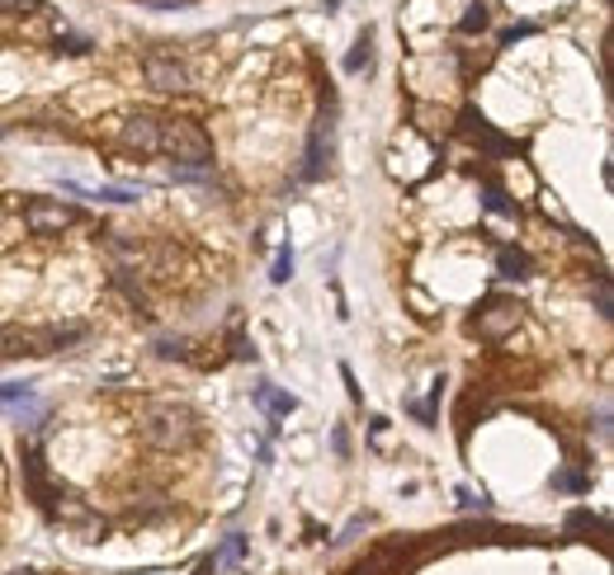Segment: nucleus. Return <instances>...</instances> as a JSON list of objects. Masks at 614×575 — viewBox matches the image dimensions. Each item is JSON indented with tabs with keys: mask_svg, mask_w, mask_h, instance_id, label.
I'll return each instance as SVG.
<instances>
[{
	"mask_svg": "<svg viewBox=\"0 0 614 575\" xmlns=\"http://www.w3.org/2000/svg\"><path fill=\"white\" fill-rule=\"evenodd\" d=\"M161 151H170L185 166H209L213 161V137L189 119H170V123H161Z\"/></svg>",
	"mask_w": 614,
	"mask_h": 575,
	"instance_id": "obj_1",
	"label": "nucleus"
},
{
	"mask_svg": "<svg viewBox=\"0 0 614 575\" xmlns=\"http://www.w3.org/2000/svg\"><path fill=\"white\" fill-rule=\"evenodd\" d=\"M147 439L156 443V449H185V443L194 439V415H189L185 406H161V410H152Z\"/></svg>",
	"mask_w": 614,
	"mask_h": 575,
	"instance_id": "obj_2",
	"label": "nucleus"
},
{
	"mask_svg": "<svg viewBox=\"0 0 614 575\" xmlns=\"http://www.w3.org/2000/svg\"><path fill=\"white\" fill-rule=\"evenodd\" d=\"M71 222H76V207L62 203V199H34V203L24 207V227L38 232V236H47V232H67Z\"/></svg>",
	"mask_w": 614,
	"mask_h": 575,
	"instance_id": "obj_3",
	"label": "nucleus"
},
{
	"mask_svg": "<svg viewBox=\"0 0 614 575\" xmlns=\"http://www.w3.org/2000/svg\"><path fill=\"white\" fill-rule=\"evenodd\" d=\"M515 326H520V307H515V302H492L487 312L472 316V335H478V340H501V335L515 330Z\"/></svg>",
	"mask_w": 614,
	"mask_h": 575,
	"instance_id": "obj_4",
	"label": "nucleus"
},
{
	"mask_svg": "<svg viewBox=\"0 0 614 575\" xmlns=\"http://www.w3.org/2000/svg\"><path fill=\"white\" fill-rule=\"evenodd\" d=\"M142 76H147V86H156V90H189V67L176 57H161V53H152L142 61Z\"/></svg>",
	"mask_w": 614,
	"mask_h": 575,
	"instance_id": "obj_5",
	"label": "nucleus"
},
{
	"mask_svg": "<svg viewBox=\"0 0 614 575\" xmlns=\"http://www.w3.org/2000/svg\"><path fill=\"white\" fill-rule=\"evenodd\" d=\"M119 142H123V147H129V151L152 156V151H161V123H156L152 114H133L129 123H123Z\"/></svg>",
	"mask_w": 614,
	"mask_h": 575,
	"instance_id": "obj_6",
	"label": "nucleus"
},
{
	"mask_svg": "<svg viewBox=\"0 0 614 575\" xmlns=\"http://www.w3.org/2000/svg\"><path fill=\"white\" fill-rule=\"evenodd\" d=\"M464 133H468L472 142H482L487 151H496V156H511V151H515V142H506L501 133H492V127H487V119H482V114H472V109L464 114Z\"/></svg>",
	"mask_w": 614,
	"mask_h": 575,
	"instance_id": "obj_7",
	"label": "nucleus"
},
{
	"mask_svg": "<svg viewBox=\"0 0 614 575\" xmlns=\"http://www.w3.org/2000/svg\"><path fill=\"white\" fill-rule=\"evenodd\" d=\"M14 354H38L34 349V330H0V359H14Z\"/></svg>",
	"mask_w": 614,
	"mask_h": 575,
	"instance_id": "obj_8",
	"label": "nucleus"
},
{
	"mask_svg": "<svg viewBox=\"0 0 614 575\" xmlns=\"http://www.w3.org/2000/svg\"><path fill=\"white\" fill-rule=\"evenodd\" d=\"M256 402L265 406V410H270V415H289L298 402H293V396H279V392H270V387H260L256 392Z\"/></svg>",
	"mask_w": 614,
	"mask_h": 575,
	"instance_id": "obj_9",
	"label": "nucleus"
},
{
	"mask_svg": "<svg viewBox=\"0 0 614 575\" xmlns=\"http://www.w3.org/2000/svg\"><path fill=\"white\" fill-rule=\"evenodd\" d=\"M525 269L529 260L520 250H501V279H525Z\"/></svg>",
	"mask_w": 614,
	"mask_h": 575,
	"instance_id": "obj_10",
	"label": "nucleus"
},
{
	"mask_svg": "<svg viewBox=\"0 0 614 575\" xmlns=\"http://www.w3.org/2000/svg\"><path fill=\"white\" fill-rule=\"evenodd\" d=\"M487 207H492V213H501V217H515V203L501 194L496 184H487Z\"/></svg>",
	"mask_w": 614,
	"mask_h": 575,
	"instance_id": "obj_11",
	"label": "nucleus"
},
{
	"mask_svg": "<svg viewBox=\"0 0 614 575\" xmlns=\"http://www.w3.org/2000/svg\"><path fill=\"white\" fill-rule=\"evenodd\" d=\"M369 43H373V34L365 29V34H359V43H355V53H350V61H345V71H359L369 61Z\"/></svg>",
	"mask_w": 614,
	"mask_h": 575,
	"instance_id": "obj_12",
	"label": "nucleus"
},
{
	"mask_svg": "<svg viewBox=\"0 0 614 575\" xmlns=\"http://www.w3.org/2000/svg\"><path fill=\"white\" fill-rule=\"evenodd\" d=\"M242 552H246V542H242V538H227V542H223V552H217L213 562H217V566H227V562H242Z\"/></svg>",
	"mask_w": 614,
	"mask_h": 575,
	"instance_id": "obj_13",
	"label": "nucleus"
},
{
	"mask_svg": "<svg viewBox=\"0 0 614 575\" xmlns=\"http://www.w3.org/2000/svg\"><path fill=\"white\" fill-rule=\"evenodd\" d=\"M464 34H482V29H487V10L482 5H468V14H464Z\"/></svg>",
	"mask_w": 614,
	"mask_h": 575,
	"instance_id": "obj_14",
	"label": "nucleus"
},
{
	"mask_svg": "<svg viewBox=\"0 0 614 575\" xmlns=\"http://www.w3.org/2000/svg\"><path fill=\"white\" fill-rule=\"evenodd\" d=\"M587 529H601V523H595L591 509H577V515L567 519V533H587Z\"/></svg>",
	"mask_w": 614,
	"mask_h": 575,
	"instance_id": "obj_15",
	"label": "nucleus"
},
{
	"mask_svg": "<svg viewBox=\"0 0 614 575\" xmlns=\"http://www.w3.org/2000/svg\"><path fill=\"white\" fill-rule=\"evenodd\" d=\"M293 279V250H283L275 260V283H289Z\"/></svg>",
	"mask_w": 614,
	"mask_h": 575,
	"instance_id": "obj_16",
	"label": "nucleus"
},
{
	"mask_svg": "<svg viewBox=\"0 0 614 575\" xmlns=\"http://www.w3.org/2000/svg\"><path fill=\"white\" fill-rule=\"evenodd\" d=\"M595 312L610 316V279H605V274L595 279Z\"/></svg>",
	"mask_w": 614,
	"mask_h": 575,
	"instance_id": "obj_17",
	"label": "nucleus"
},
{
	"mask_svg": "<svg viewBox=\"0 0 614 575\" xmlns=\"http://www.w3.org/2000/svg\"><path fill=\"white\" fill-rule=\"evenodd\" d=\"M57 47H67V53H90V38H76V34H57Z\"/></svg>",
	"mask_w": 614,
	"mask_h": 575,
	"instance_id": "obj_18",
	"label": "nucleus"
},
{
	"mask_svg": "<svg viewBox=\"0 0 614 575\" xmlns=\"http://www.w3.org/2000/svg\"><path fill=\"white\" fill-rule=\"evenodd\" d=\"M24 10H38V0H0V14H24Z\"/></svg>",
	"mask_w": 614,
	"mask_h": 575,
	"instance_id": "obj_19",
	"label": "nucleus"
},
{
	"mask_svg": "<svg viewBox=\"0 0 614 575\" xmlns=\"http://www.w3.org/2000/svg\"><path fill=\"white\" fill-rule=\"evenodd\" d=\"M156 354H161V359H185V345L180 340H161V345H156Z\"/></svg>",
	"mask_w": 614,
	"mask_h": 575,
	"instance_id": "obj_20",
	"label": "nucleus"
},
{
	"mask_svg": "<svg viewBox=\"0 0 614 575\" xmlns=\"http://www.w3.org/2000/svg\"><path fill=\"white\" fill-rule=\"evenodd\" d=\"M558 486H567V491H587V476H581V472H562Z\"/></svg>",
	"mask_w": 614,
	"mask_h": 575,
	"instance_id": "obj_21",
	"label": "nucleus"
},
{
	"mask_svg": "<svg viewBox=\"0 0 614 575\" xmlns=\"http://www.w3.org/2000/svg\"><path fill=\"white\" fill-rule=\"evenodd\" d=\"M459 505H464V509H487V495H472V491H459Z\"/></svg>",
	"mask_w": 614,
	"mask_h": 575,
	"instance_id": "obj_22",
	"label": "nucleus"
},
{
	"mask_svg": "<svg viewBox=\"0 0 614 575\" xmlns=\"http://www.w3.org/2000/svg\"><path fill=\"white\" fill-rule=\"evenodd\" d=\"M331 443H336V453H341V458L350 453V439H345V429H336V439H331Z\"/></svg>",
	"mask_w": 614,
	"mask_h": 575,
	"instance_id": "obj_23",
	"label": "nucleus"
},
{
	"mask_svg": "<svg viewBox=\"0 0 614 575\" xmlns=\"http://www.w3.org/2000/svg\"><path fill=\"white\" fill-rule=\"evenodd\" d=\"M152 5H156V10H180L185 0H152Z\"/></svg>",
	"mask_w": 614,
	"mask_h": 575,
	"instance_id": "obj_24",
	"label": "nucleus"
},
{
	"mask_svg": "<svg viewBox=\"0 0 614 575\" xmlns=\"http://www.w3.org/2000/svg\"><path fill=\"white\" fill-rule=\"evenodd\" d=\"M14 575H34V571H14Z\"/></svg>",
	"mask_w": 614,
	"mask_h": 575,
	"instance_id": "obj_25",
	"label": "nucleus"
}]
</instances>
